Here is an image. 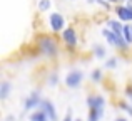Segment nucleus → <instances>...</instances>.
Returning <instances> with one entry per match:
<instances>
[{
	"label": "nucleus",
	"instance_id": "obj_1",
	"mask_svg": "<svg viewBox=\"0 0 132 121\" xmlns=\"http://www.w3.org/2000/svg\"><path fill=\"white\" fill-rule=\"evenodd\" d=\"M37 46H39L40 52L47 57H57L59 56V47H57V42H55L52 37L48 35H40L37 39Z\"/></svg>",
	"mask_w": 132,
	"mask_h": 121
},
{
	"label": "nucleus",
	"instance_id": "obj_2",
	"mask_svg": "<svg viewBox=\"0 0 132 121\" xmlns=\"http://www.w3.org/2000/svg\"><path fill=\"white\" fill-rule=\"evenodd\" d=\"M82 81H84V72L79 69H72L67 76H65V86L70 89H77L80 88Z\"/></svg>",
	"mask_w": 132,
	"mask_h": 121
},
{
	"label": "nucleus",
	"instance_id": "obj_3",
	"mask_svg": "<svg viewBox=\"0 0 132 121\" xmlns=\"http://www.w3.org/2000/svg\"><path fill=\"white\" fill-rule=\"evenodd\" d=\"M48 24H50V29L54 32H62L65 27V19L59 12H54L48 15Z\"/></svg>",
	"mask_w": 132,
	"mask_h": 121
},
{
	"label": "nucleus",
	"instance_id": "obj_4",
	"mask_svg": "<svg viewBox=\"0 0 132 121\" xmlns=\"http://www.w3.org/2000/svg\"><path fill=\"white\" fill-rule=\"evenodd\" d=\"M116 13L122 22H132V2H127V5L116 7Z\"/></svg>",
	"mask_w": 132,
	"mask_h": 121
},
{
	"label": "nucleus",
	"instance_id": "obj_5",
	"mask_svg": "<svg viewBox=\"0 0 132 121\" xmlns=\"http://www.w3.org/2000/svg\"><path fill=\"white\" fill-rule=\"evenodd\" d=\"M62 40L65 42L67 47H75V46H77L79 39H77V32H75V29L67 27V29L62 30Z\"/></svg>",
	"mask_w": 132,
	"mask_h": 121
},
{
	"label": "nucleus",
	"instance_id": "obj_6",
	"mask_svg": "<svg viewBox=\"0 0 132 121\" xmlns=\"http://www.w3.org/2000/svg\"><path fill=\"white\" fill-rule=\"evenodd\" d=\"M40 103H42V98H40V91H34L29 98L25 99V104H23V109L25 111H30L34 108H39Z\"/></svg>",
	"mask_w": 132,
	"mask_h": 121
},
{
	"label": "nucleus",
	"instance_id": "obj_7",
	"mask_svg": "<svg viewBox=\"0 0 132 121\" xmlns=\"http://www.w3.org/2000/svg\"><path fill=\"white\" fill-rule=\"evenodd\" d=\"M39 108L44 109V111L47 113V116H48L50 121H57V113H55V106L52 104V101H48V99H42V103H40Z\"/></svg>",
	"mask_w": 132,
	"mask_h": 121
},
{
	"label": "nucleus",
	"instance_id": "obj_8",
	"mask_svg": "<svg viewBox=\"0 0 132 121\" xmlns=\"http://www.w3.org/2000/svg\"><path fill=\"white\" fill-rule=\"evenodd\" d=\"M87 104H89V108H104L105 106V99H104V96H99V94L89 96Z\"/></svg>",
	"mask_w": 132,
	"mask_h": 121
},
{
	"label": "nucleus",
	"instance_id": "obj_9",
	"mask_svg": "<svg viewBox=\"0 0 132 121\" xmlns=\"http://www.w3.org/2000/svg\"><path fill=\"white\" fill-rule=\"evenodd\" d=\"M104 115V108H89V121H99Z\"/></svg>",
	"mask_w": 132,
	"mask_h": 121
},
{
	"label": "nucleus",
	"instance_id": "obj_10",
	"mask_svg": "<svg viewBox=\"0 0 132 121\" xmlns=\"http://www.w3.org/2000/svg\"><path fill=\"white\" fill-rule=\"evenodd\" d=\"M10 89H12V84H10L9 81H3L2 84H0V99H2V101H5V99L9 98Z\"/></svg>",
	"mask_w": 132,
	"mask_h": 121
},
{
	"label": "nucleus",
	"instance_id": "obj_11",
	"mask_svg": "<svg viewBox=\"0 0 132 121\" xmlns=\"http://www.w3.org/2000/svg\"><path fill=\"white\" fill-rule=\"evenodd\" d=\"M120 22H122V20H107V25H109V29L114 30L116 34H122L124 32V25Z\"/></svg>",
	"mask_w": 132,
	"mask_h": 121
},
{
	"label": "nucleus",
	"instance_id": "obj_12",
	"mask_svg": "<svg viewBox=\"0 0 132 121\" xmlns=\"http://www.w3.org/2000/svg\"><path fill=\"white\" fill-rule=\"evenodd\" d=\"M30 121H50L48 119V116H47V113L44 111V109H37L35 113H32L30 115Z\"/></svg>",
	"mask_w": 132,
	"mask_h": 121
},
{
	"label": "nucleus",
	"instance_id": "obj_13",
	"mask_svg": "<svg viewBox=\"0 0 132 121\" xmlns=\"http://www.w3.org/2000/svg\"><path fill=\"white\" fill-rule=\"evenodd\" d=\"M124 37H126V40L129 44H132V24H126L124 25Z\"/></svg>",
	"mask_w": 132,
	"mask_h": 121
},
{
	"label": "nucleus",
	"instance_id": "obj_14",
	"mask_svg": "<svg viewBox=\"0 0 132 121\" xmlns=\"http://www.w3.org/2000/svg\"><path fill=\"white\" fill-rule=\"evenodd\" d=\"M94 54H95V57H99V59L105 57V47L100 46V44H95V46H94Z\"/></svg>",
	"mask_w": 132,
	"mask_h": 121
},
{
	"label": "nucleus",
	"instance_id": "obj_15",
	"mask_svg": "<svg viewBox=\"0 0 132 121\" xmlns=\"http://www.w3.org/2000/svg\"><path fill=\"white\" fill-rule=\"evenodd\" d=\"M50 5H52L50 0H39V10L40 12H47L50 9Z\"/></svg>",
	"mask_w": 132,
	"mask_h": 121
},
{
	"label": "nucleus",
	"instance_id": "obj_16",
	"mask_svg": "<svg viewBox=\"0 0 132 121\" xmlns=\"http://www.w3.org/2000/svg\"><path fill=\"white\" fill-rule=\"evenodd\" d=\"M90 77H92L94 82H100V81H102V71H100V69H95V71H92Z\"/></svg>",
	"mask_w": 132,
	"mask_h": 121
},
{
	"label": "nucleus",
	"instance_id": "obj_17",
	"mask_svg": "<svg viewBox=\"0 0 132 121\" xmlns=\"http://www.w3.org/2000/svg\"><path fill=\"white\" fill-rule=\"evenodd\" d=\"M57 82H59V76H57V72H54V74L48 76V86H57Z\"/></svg>",
	"mask_w": 132,
	"mask_h": 121
},
{
	"label": "nucleus",
	"instance_id": "obj_18",
	"mask_svg": "<svg viewBox=\"0 0 132 121\" xmlns=\"http://www.w3.org/2000/svg\"><path fill=\"white\" fill-rule=\"evenodd\" d=\"M119 106H120V109H124V111H126L129 116H132V104H127V103H124V101H122Z\"/></svg>",
	"mask_w": 132,
	"mask_h": 121
},
{
	"label": "nucleus",
	"instance_id": "obj_19",
	"mask_svg": "<svg viewBox=\"0 0 132 121\" xmlns=\"http://www.w3.org/2000/svg\"><path fill=\"white\" fill-rule=\"evenodd\" d=\"M116 66H117V57H110V59H107V62H105V67L114 69Z\"/></svg>",
	"mask_w": 132,
	"mask_h": 121
},
{
	"label": "nucleus",
	"instance_id": "obj_20",
	"mask_svg": "<svg viewBox=\"0 0 132 121\" xmlns=\"http://www.w3.org/2000/svg\"><path fill=\"white\" fill-rule=\"evenodd\" d=\"M126 96L129 98V101L132 103V86H127V89H126Z\"/></svg>",
	"mask_w": 132,
	"mask_h": 121
},
{
	"label": "nucleus",
	"instance_id": "obj_21",
	"mask_svg": "<svg viewBox=\"0 0 132 121\" xmlns=\"http://www.w3.org/2000/svg\"><path fill=\"white\" fill-rule=\"evenodd\" d=\"M64 121H72V116H70V111H69V113H67V116H65V118H64Z\"/></svg>",
	"mask_w": 132,
	"mask_h": 121
},
{
	"label": "nucleus",
	"instance_id": "obj_22",
	"mask_svg": "<svg viewBox=\"0 0 132 121\" xmlns=\"http://www.w3.org/2000/svg\"><path fill=\"white\" fill-rule=\"evenodd\" d=\"M109 2H110V3H119L120 0H109Z\"/></svg>",
	"mask_w": 132,
	"mask_h": 121
},
{
	"label": "nucleus",
	"instance_id": "obj_23",
	"mask_svg": "<svg viewBox=\"0 0 132 121\" xmlns=\"http://www.w3.org/2000/svg\"><path fill=\"white\" fill-rule=\"evenodd\" d=\"M116 121H127V119H126V118H117Z\"/></svg>",
	"mask_w": 132,
	"mask_h": 121
},
{
	"label": "nucleus",
	"instance_id": "obj_24",
	"mask_svg": "<svg viewBox=\"0 0 132 121\" xmlns=\"http://www.w3.org/2000/svg\"><path fill=\"white\" fill-rule=\"evenodd\" d=\"M120 2H132V0H120Z\"/></svg>",
	"mask_w": 132,
	"mask_h": 121
},
{
	"label": "nucleus",
	"instance_id": "obj_25",
	"mask_svg": "<svg viewBox=\"0 0 132 121\" xmlns=\"http://www.w3.org/2000/svg\"><path fill=\"white\" fill-rule=\"evenodd\" d=\"M75 121H80V119H75Z\"/></svg>",
	"mask_w": 132,
	"mask_h": 121
}]
</instances>
